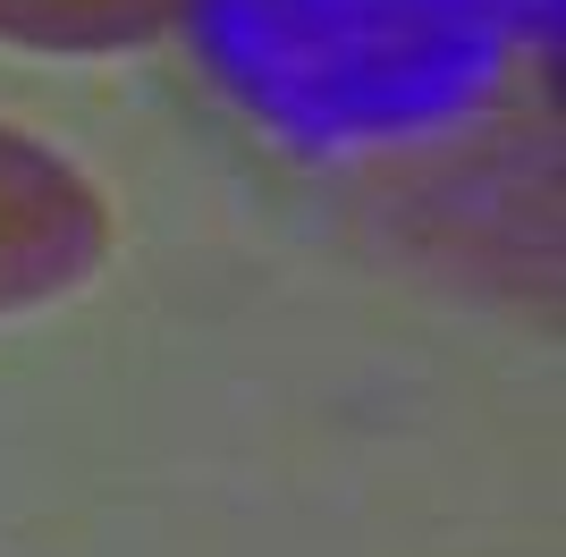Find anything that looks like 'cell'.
<instances>
[{
	"label": "cell",
	"instance_id": "1",
	"mask_svg": "<svg viewBox=\"0 0 566 557\" xmlns=\"http://www.w3.org/2000/svg\"><path fill=\"white\" fill-rule=\"evenodd\" d=\"M187 25L237 111L338 153L457 118L549 0H195Z\"/></svg>",
	"mask_w": 566,
	"mask_h": 557
},
{
	"label": "cell",
	"instance_id": "2",
	"mask_svg": "<svg viewBox=\"0 0 566 557\" xmlns=\"http://www.w3.org/2000/svg\"><path fill=\"white\" fill-rule=\"evenodd\" d=\"M111 254V203L51 144L0 127V322L76 296Z\"/></svg>",
	"mask_w": 566,
	"mask_h": 557
},
{
	"label": "cell",
	"instance_id": "3",
	"mask_svg": "<svg viewBox=\"0 0 566 557\" xmlns=\"http://www.w3.org/2000/svg\"><path fill=\"white\" fill-rule=\"evenodd\" d=\"M195 0H0V43L18 51H136L169 25H187Z\"/></svg>",
	"mask_w": 566,
	"mask_h": 557
}]
</instances>
